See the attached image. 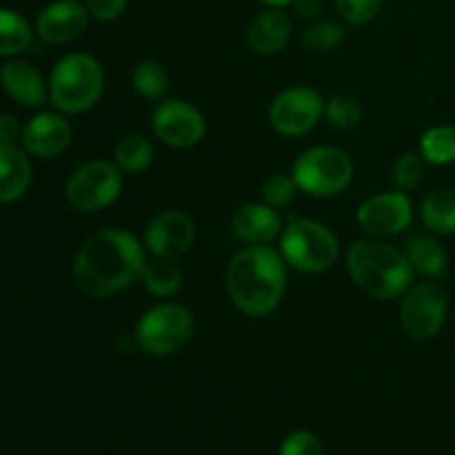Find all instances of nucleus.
Returning a JSON list of instances; mask_svg holds the SVG:
<instances>
[{"mask_svg":"<svg viewBox=\"0 0 455 455\" xmlns=\"http://www.w3.org/2000/svg\"><path fill=\"white\" fill-rule=\"evenodd\" d=\"M147 247L132 231L107 227L93 231L74 258L71 278L89 298H109L124 291L142 278Z\"/></svg>","mask_w":455,"mask_h":455,"instance_id":"obj_1","label":"nucleus"},{"mask_svg":"<svg viewBox=\"0 0 455 455\" xmlns=\"http://www.w3.org/2000/svg\"><path fill=\"white\" fill-rule=\"evenodd\" d=\"M89 16L96 18L98 22H114L127 9L129 0H83Z\"/></svg>","mask_w":455,"mask_h":455,"instance_id":"obj_33","label":"nucleus"},{"mask_svg":"<svg viewBox=\"0 0 455 455\" xmlns=\"http://www.w3.org/2000/svg\"><path fill=\"white\" fill-rule=\"evenodd\" d=\"M74 129L56 111H40L22 127V149L34 158H56L71 145Z\"/></svg>","mask_w":455,"mask_h":455,"instance_id":"obj_15","label":"nucleus"},{"mask_svg":"<svg viewBox=\"0 0 455 455\" xmlns=\"http://www.w3.org/2000/svg\"><path fill=\"white\" fill-rule=\"evenodd\" d=\"M22 138V124L13 114H0V145H16Z\"/></svg>","mask_w":455,"mask_h":455,"instance_id":"obj_34","label":"nucleus"},{"mask_svg":"<svg viewBox=\"0 0 455 455\" xmlns=\"http://www.w3.org/2000/svg\"><path fill=\"white\" fill-rule=\"evenodd\" d=\"M425 180V158L420 151H407L394 164V182L400 191H413Z\"/></svg>","mask_w":455,"mask_h":455,"instance_id":"obj_30","label":"nucleus"},{"mask_svg":"<svg viewBox=\"0 0 455 455\" xmlns=\"http://www.w3.org/2000/svg\"><path fill=\"white\" fill-rule=\"evenodd\" d=\"M89 20L83 0H53L36 18V34L49 44H69L87 31Z\"/></svg>","mask_w":455,"mask_h":455,"instance_id":"obj_14","label":"nucleus"},{"mask_svg":"<svg viewBox=\"0 0 455 455\" xmlns=\"http://www.w3.org/2000/svg\"><path fill=\"white\" fill-rule=\"evenodd\" d=\"M404 256L416 274L427 275V278H440L447 274V251L431 235H413L404 247Z\"/></svg>","mask_w":455,"mask_h":455,"instance_id":"obj_20","label":"nucleus"},{"mask_svg":"<svg viewBox=\"0 0 455 455\" xmlns=\"http://www.w3.org/2000/svg\"><path fill=\"white\" fill-rule=\"evenodd\" d=\"M278 455H323V443L311 431L298 429L283 440Z\"/></svg>","mask_w":455,"mask_h":455,"instance_id":"obj_32","label":"nucleus"},{"mask_svg":"<svg viewBox=\"0 0 455 455\" xmlns=\"http://www.w3.org/2000/svg\"><path fill=\"white\" fill-rule=\"evenodd\" d=\"M324 118V98L318 89L296 84L283 89L269 107V124L275 133L298 138L309 133Z\"/></svg>","mask_w":455,"mask_h":455,"instance_id":"obj_10","label":"nucleus"},{"mask_svg":"<svg viewBox=\"0 0 455 455\" xmlns=\"http://www.w3.org/2000/svg\"><path fill=\"white\" fill-rule=\"evenodd\" d=\"M355 220L371 238H391L411 225L413 203L407 191H380L360 203Z\"/></svg>","mask_w":455,"mask_h":455,"instance_id":"obj_12","label":"nucleus"},{"mask_svg":"<svg viewBox=\"0 0 455 455\" xmlns=\"http://www.w3.org/2000/svg\"><path fill=\"white\" fill-rule=\"evenodd\" d=\"M420 156L434 167H447L455 163V127L435 124L420 136Z\"/></svg>","mask_w":455,"mask_h":455,"instance_id":"obj_25","label":"nucleus"},{"mask_svg":"<svg viewBox=\"0 0 455 455\" xmlns=\"http://www.w3.org/2000/svg\"><path fill=\"white\" fill-rule=\"evenodd\" d=\"M347 274L355 287L376 300L403 298L416 278V271L409 265L404 251L371 235L349 247Z\"/></svg>","mask_w":455,"mask_h":455,"instance_id":"obj_3","label":"nucleus"},{"mask_svg":"<svg viewBox=\"0 0 455 455\" xmlns=\"http://www.w3.org/2000/svg\"><path fill=\"white\" fill-rule=\"evenodd\" d=\"M298 185L293 180V176H287V173H271L265 182H262V203L269 204L274 209H284L296 200Z\"/></svg>","mask_w":455,"mask_h":455,"instance_id":"obj_29","label":"nucleus"},{"mask_svg":"<svg viewBox=\"0 0 455 455\" xmlns=\"http://www.w3.org/2000/svg\"><path fill=\"white\" fill-rule=\"evenodd\" d=\"M420 218L434 234L455 235V189H435L422 200Z\"/></svg>","mask_w":455,"mask_h":455,"instance_id":"obj_21","label":"nucleus"},{"mask_svg":"<svg viewBox=\"0 0 455 455\" xmlns=\"http://www.w3.org/2000/svg\"><path fill=\"white\" fill-rule=\"evenodd\" d=\"M132 87L140 98L151 102L164 100L169 92V74L163 62L142 60L132 71Z\"/></svg>","mask_w":455,"mask_h":455,"instance_id":"obj_26","label":"nucleus"},{"mask_svg":"<svg viewBox=\"0 0 455 455\" xmlns=\"http://www.w3.org/2000/svg\"><path fill=\"white\" fill-rule=\"evenodd\" d=\"M194 331L196 320L189 307L180 302H160L142 314L133 329V338L147 355L164 358L189 345Z\"/></svg>","mask_w":455,"mask_h":455,"instance_id":"obj_7","label":"nucleus"},{"mask_svg":"<svg viewBox=\"0 0 455 455\" xmlns=\"http://www.w3.org/2000/svg\"><path fill=\"white\" fill-rule=\"evenodd\" d=\"M262 4H267V7H275V9H284L289 7V4L293 3V0H260Z\"/></svg>","mask_w":455,"mask_h":455,"instance_id":"obj_36","label":"nucleus"},{"mask_svg":"<svg viewBox=\"0 0 455 455\" xmlns=\"http://www.w3.org/2000/svg\"><path fill=\"white\" fill-rule=\"evenodd\" d=\"M287 262L271 244H247L231 258L225 287L235 309L262 318L278 309L287 291Z\"/></svg>","mask_w":455,"mask_h":455,"instance_id":"obj_2","label":"nucleus"},{"mask_svg":"<svg viewBox=\"0 0 455 455\" xmlns=\"http://www.w3.org/2000/svg\"><path fill=\"white\" fill-rule=\"evenodd\" d=\"M0 87L13 102L27 109H38L49 98V84H44L40 71L18 58L0 67Z\"/></svg>","mask_w":455,"mask_h":455,"instance_id":"obj_16","label":"nucleus"},{"mask_svg":"<svg viewBox=\"0 0 455 455\" xmlns=\"http://www.w3.org/2000/svg\"><path fill=\"white\" fill-rule=\"evenodd\" d=\"M449 314V298L440 284H411L400 300L398 320L407 338L418 342L434 340L443 331Z\"/></svg>","mask_w":455,"mask_h":455,"instance_id":"obj_9","label":"nucleus"},{"mask_svg":"<svg viewBox=\"0 0 455 455\" xmlns=\"http://www.w3.org/2000/svg\"><path fill=\"white\" fill-rule=\"evenodd\" d=\"M293 34V22L283 9L269 7L258 13L247 27V43L260 56H275L289 44Z\"/></svg>","mask_w":455,"mask_h":455,"instance_id":"obj_18","label":"nucleus"},{"mask_svg":"<svg viewBox=\"0 0 455 455\" xmlns=\"http://www.w3.org/2000/svg\"><path fill=\"white\" fill-rule=\"evenodd\" d=\"M123 191V172L114 160L93 158L80 164L65 185V198L78 212H100L114 204Z\"/></svg>","mask_w":455,"mask_h":455,"instance_id":"obj_8","label":"nucleus"},{"mask_svg":"<svg viewBox=\"0 0 455 455\" xmlns=\"http://www.w3.org/2000/svg\"><path fill=\"white\" fill-rule=\"evenodd\" d=\"M280 253L284 262L302 274H324L340 256L338 235L324 222L311 218H291L280 234Z\"/></svg>","mask_w":455,"mask_h":455,"instance_id":"obj_5","label":"nucleus"},{"mask_svg":"<svg viewBox=\"0 0 455 455\" xmlns=\"http://www.w3.org/2000/svg\"><path fill=\"white\" fill-rule=\"evenodd\" d=\"M105 92V69L84 52H71L53 65L49 76V100L60 114H84L98 105Z\"/></svg>","mask_w":455,"mask_h":455,"instance_id":"obj_4","label":"nucleus"},{"mask_svg":"<svg viewBox=\"0 0 455 455\" xmlns=\"http://www.w3.org/2000/svg\"><path fill=\"white\" fill-rule=\"evenodd\" d=\"M140 280L151 296L173 298L180 293L182 283H185V275H182L180 267H178L173 260L156 258L154 262H147Z\"/></svg>","mask_w":455,"mask_h":455,"instance_id":"obj_23","label":"nucleus"},{"mask_svg":"<svg viewBox=\"0 0 455 455\" xmlns=\"http://www.w3.org/2000/svg\"><path fill=\"white\" fill-rule=\"evenodd\" d=\"M289 7L293 9V13H296L298 18L314 22V20H318L320 16H323L324 0H293Z\"/></svg>","mask_w":455,"mask_h":455,"instance_id":"obj_35","label":"nucleus"},{"mask_svg":"<svg viewBox=\"0 0 455 455\" xmlns=\"http://www.w3.org/2000/svg\"><path fill=\"white\" fill-rule=\"evenodd\" d=\"M156 149L154 142L145 136H138V133H132V136L123 138V140L116 145L114 151V163L118 164L123 173H142L154 164Z\"/></svg>","mask_w":455,"mask_h":455,"instance_id":"obj_24","label":"nucleus"},{"mask_svg":"<svg viewBox=\"0 0 455 455\" xmlns=\"http://www.w3.org/2000/svg\"><path fill=\"white\" fill-rule=\"evenodd\" d=\"M196 240V222L180 209H167L151 218L145 229V247L154 258L176 260L185 256Z\"/></svg>","mask_w":455,"mask_h":455,"instance_id":"obj_13","label":"nucleus"},{"mask_svg":"<svg viewBox=\"0 0 455 455\" xmlns=\"http://www.w3.org/2000/svg\"><path fill=\"white\" fill-rule=\"evenodd\" d=\"M324 118L336 129H354L363 120V107L355 98L338 93V96L324 100Z\"/></svg>","mask_w":455,"mask_h":455,"instance_id":"obj_28","label":"nucleus"},{"mask_svg":"<svg viewBox=\"0 0 455 455\" xmlns=\"http://www.w3.org/2000/svg\"><path fill=\"white\" fill-rule=\"evenodd\" d=\"M283 227V216L278 209L265 203L243 204L231 220L235 238L244 244H271L280 238Z\"/></svg>","mask_w":455,"mask_h":455,"instance_id":"obj_17","label":"nucleus"},{"mask_svg":"<svg viewBox=\"0 0 455 455\" xmlns=\"http://www.w3.org/2000/svg\"><path fill=\"white\" fill-rule=\"evenodd\" d=\"M347 40V27L336 20H314L302 31V44L311 53H331Z\"/></svg>","mask_w":455,"mask_h":455,"instance_id":"obj_27","label":"nucleus"},{"mask_svg":"<svg viewBox=\"0 0 455 455\" xmlns=\"http://www.w3.org/2000/svg\"><path fill=\"white\" fill-rule=\"evenodd\" d=\"M336 12L347 25L363 27L367 22L376 20L378 13L382 12L385 0H333Z\"/></svg>","mask_w":455,"mask_h":455,"instance_id":"obj_31","label":"nucleus"},{"mask_svg":"<svg viewBox=\"0 0 455 455\" xmlns=\"http://www.w3.org/2000/svg\"><path fill=\"white\" fill-rule=\"evenodd\" d=\"M34 29L20 12L0 7V58H13L29 49Z\"/></svg>","mask_w":455,"mask_h":455,"instance_id":"obj_22","label":"nucleus"},{"mask_svg":"<svg viewBox=\"0 0 455 455\" xmlns=\"http://www.w3.org/2000/svg\"><path fill=\"white\" fill-rule=\"evenodd\" d=\"M354 160L345 149L333 145H315L302 151L291 167L298 189L314 198H331L342 194L354 180Z\"/></svg>","mask_w":455,"mask_h":455,"instance_id":"obj_6","label":"nucleus"},{"mask_svg":"<svg viewBox=\"0 0 455 455\" xmlns=\"http://www.w3.org/2000/svg\"><path fill=\"white\" fill-rule=\"evenodd\" d=\"M151 129L156 138L167 147L189 149L204 138L207 120L194 102L182 100V98H167L156 105L151 114Z\"/></svg>","mask_w":455,"mask_h":455,"instance_id":"obj_11","label":"nucleus"},{"mask_svg":"<svg viewBox=\"0 0 455 455\" xmlns=\"http://www.w3.org/2000/svg\"><path fill=\"white\" fill-rule=\"evenodd\" d=\"M29 185V154L18 145H0V204L22 198Z\"/></svg>","mask_w":455,"mask_h":455,"instance_id":"obj_19","label":"nucleus"}]
</instances>
